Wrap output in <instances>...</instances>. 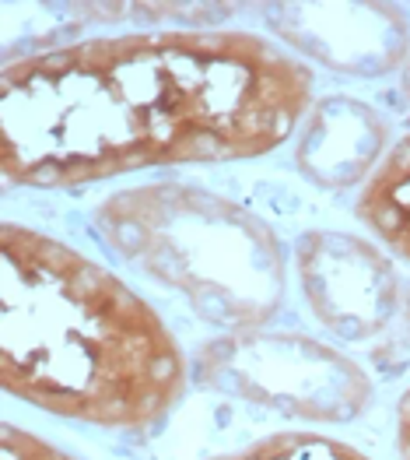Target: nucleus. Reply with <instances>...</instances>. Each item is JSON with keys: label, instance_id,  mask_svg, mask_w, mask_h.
<instances>
[{"label": "nucleus", "instance_id": "f257e3e1", "mask_svg": "<svg viewBox=\"0 0 410 460\" xmlns=\"http://www.w3.org/2000/svg\"><path fill=\"white\" fill-rule=\"evenodd\" d=\"M312 110V71L253 32L165 29L7 60L0 169L67 190L137 169L239 162L281 148Z\"/></svg>", "mask_w": 410, "mask_h": 460}, {"label": "nucleus", "instance_id": "f03ea898", "mask_svg": "<svg viewBox=\"0 0 410 460\" xmlns=\"http://www.w3.org/2000/svg\"><path fill=\"white\" fill-rule=\"evenodd\" d=\"M0 253V384L11 397L119 432L151 429L179 404L187 355L126 281L14 222Z\"/></svg>", "mask_w": 410, "mask_h": 460}, {"label": "nucleus", "instance_id": "7ed1b4c3", "mask_svg": "<svg viewBox=\"0 0 410 460\" xmlns=\"http://www.w3.org/2000/svg\"><path fill=\"white\" fill-rule=\"evenodd\" d=\"M92 222L119 261L211 327H263L284 306L288 257L277 232L222 193L179 180L144 183L106 197Z\"/></svg>", "mask_w": 410, "mask_h": 460}, {"label": "nucleus", "instance_id": "20e7f679", "mask_svg": "<svg viewBox=\"0 0 410 460\" xmlns=\"http://www.w3.org/2000/svg\"><path fill=\"white\" fill-rule=\"evenodd\" d=\"M193 380L299 422H354L372 408V376L340 348L292 331H224L193 355Z\"/></svg>", "mask_w": 410, "mask_h": 460}, {"label": "nucleus", "instance_id": "39448f33", "mask_svg": "<svg viewBox=\"0 0 410 460\" xmlns=\"http://www.w3.org/2000/svg\"><path fill=\"white\" fill-rule=\"evenodd\" d=\"M295 268L309 313L340 341H369L382 334L404 303L393 261L365 235L305 232L295 246Z\"/></svg>", "mask_w": 410, "mask_h": 460}, {"label": "nucleus", "instance_id": "423d86ee", "mask_svg": "<svg viewBox=\"0 0 410 460\" xmlns=\"http://www.w3.org/2000/svg\"><path fill=\"white\" fill-rule=\"evenodd\" d=\"M263 22L299 60L344 77H382L410 57V18L397 4H266Z\"/></svg>", "mask_w": 410, "mask_h": 460}, {"label": "nucleus", "instance_id": "0eeeda50", "mask_svg": "<svg viewBox=\"0 0 410 460\" xmlns=\"http://www.w3.org/2000/svg\"><path fill=\"white\" fill-rule=\"evenodd\" d=\"M389 155V123L362 99L327 95L312 102L299 134L295 165L323 190L365 187Z\"/></svg>", "mask_w": 410, "mask_h": 460}, {"label": "nucleus", "instance_id": "6e6552de", "mask_svg": "<svg viewBox=\"0 0 410 460\" xmlns=\"http://www.w3.org/2000/svg\"><path fill=\"white\" fill-rule=\"evenodd\" d=\"M354 215L397 253L410 261V134L400 137L354 200Z\"/></svg>", "mask_w": 410, "mask_h": 460}, {"label": "nucleus", "instance_id": "1a4fd4ad", "mask_svg": "<svg viewBox=\"0 0 410 460\" xmlns=\"http://www.w3.org/2000/svg\"><path fill=\"white\" fill-rule=\"evenodd\" d=\"M207 460H372L351 443H340L323 432H274L257 443H246L231 454Z\"/></svg>", "mask_w": 410, "mask_h": 460}, {"label": "nucleus", "instance_id": "9d476101", "mask_svg": "<svg viewBox=\"0 0 410 460\" xmlns=\"http://www.w3.org/2000/svg\"><path fill=\"white\" fill-rule=\"evenodd\" d=\"M0 460H74V457L64 454L60 447H53L49 439L29 432V429L4 425V436H0Z\"/></svg>", "mask_w": 410, "mask_h": 460}, {"label": "nucleus", "instance_id": "9b49d317", "mask_svg": "<svg viewBox=\"0 0 410 460\" xmlns=\"http://www.w3.org/2000/svg\"><path fill=\"white\" fill-rule=\"evenodd\" d=\"M397 454L400 460H410V386L397 404Z\"/></svg>", "mask_w": 410, "mask_h": 460}, {"label": "nucleus", "instance_id": "f8f14e48", "mask_svg": "<svg viewBox=\"0 0 410 460\" xmlns=\"http://www.w3.org/2000/svg\"><path fill=\"white\" fill-rule=\"evenodd\" d=\"M404 99H407V106H410V57H407V64H404Z\"/></svg>", "mask_w": 410, "mask_h": 460}, {"label": "nucleus", "instance_id": "ddd939ff", "mask_svg": "<svg viewBox=\"0 0 410 460\" xmlns=\"http://www.w3.org/2000/svg\"><path fill=\"white\" fill-rule=\"evenodd\" d=\"M400 309H404V323H407V331H410V288L404 292V303H400Z\"/></svg>", "mask_w": 410, "mask_h": 460}]
</instances>
